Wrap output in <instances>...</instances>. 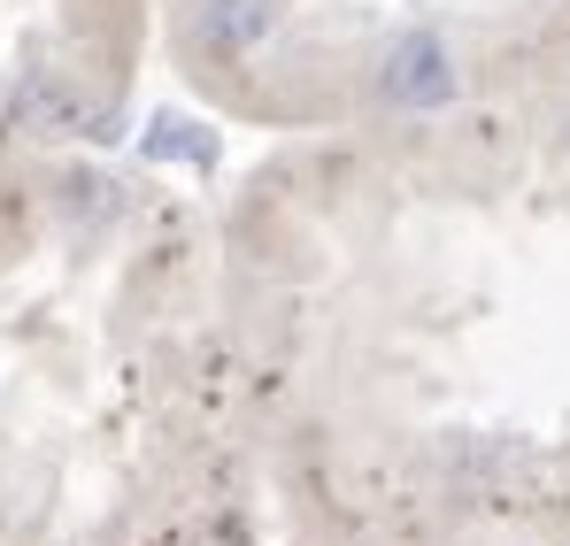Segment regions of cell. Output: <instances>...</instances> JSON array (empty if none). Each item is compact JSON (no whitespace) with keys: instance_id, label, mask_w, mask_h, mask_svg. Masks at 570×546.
Wrapping results in <instances>:
<instances>
[{"instance_id":"6da1fadb","label":"cell","mask_w":570,"mask_h":546,"mask_svg":"<svg viewBox=\"0 0 570 546\" xmlns=\"http://www.w3.org/2000/svg\"><path fill=\"white\" fill-rule=\"evenodd\" d=\"M379 92L393 100V108H409V116L448 108V100L463 92L448 39H440V31H401V39L385 47V62H379Z\"/></svg>"},{"instance_id":"7a4b0ae2","label":"cell","mask_w":570,"mask_h":546,"mask_svg":"<svg viewBox=\"0 0 570 546\" xmlns=\"http://www.w3.org/2000/svg\"><path fill=\"white\" fill-rule=\"evenodd\" d=\"M278 31V0H200V39L224 54H247Z\"/></svg>"},{"instance_id":"3957f363","label":"cell","mask_w":570,"mask_h":546,"mask_svg":"<svg viewBox=\"0 0 570 546\" xmlns=\"http://www.w3.org/2000/svg\"><path fill=\"white\" fill-rule=\"evenodd\" d=\"M147 155H155V162H170V155H186V162H216V139H208L200 123H186V116H155Z\"/></svg>"}]
</instances>
